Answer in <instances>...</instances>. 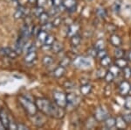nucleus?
Masks as SVG:
<instances>
[{
	"label": "nucleus",
	"mask_w": 131,
	"mask_h": 130,
	"mask_svg": "<svg viewBox=\"0 0 131 130\" xmlns=\"http://www.w3.org/2000/svg\"><path fill=\"white\" fill-rule=\"evenodd\" d=\"M124 55V51L122 49V48H117L115 50V58H121V57H123Z\"/></svg>",
	"instance_id": "obj_35"
},
{
	"label": "nucleus",
	"mask_w": 131,
	"mask_h": 130,
	"mask_svg": "<svg viewBox=\"0 0 131 130\" xmlns=\"http://www.w3.org/2000/svg\"><path fill=\"white\" fill-rule=\"evenodd\" d=\"M36 58H37V53H36V50L28 51L25 56V62L27 63H31L36 60Z\"/></svg>",
	"instance_id": "obj_11"
},
{
	"label": "nucleus",
	"mask_w": 131,
	"mask_h": 130,
	"mask_svg": "<svg viewBox=\"0 0 131 130\" xmlns=\"http://www.w3.org/2000/svg\"><path fill=\"white\" fill-rule=\"evenodd\" d=\"M53 76L54 77H56V78H60V77H62L63 76L65 75V73H66V68L65 67H63V66H58L57 68H55V70H53Z\"/></svg>",
	"instance_id": "obj_13"
},
{
	"label": "nucleus",
	"mask_w": 131,
	"mask_h": 130,
	"mask_svg": "<svg viewBox=\"0 0 131 130\" xmlns=\"http://www.w3.org/2000/svg\"><path fill=\"white\" fill-rule=\"evenodd\" d=\"M115 64L119 67L120 69L122 70L123 68H125L126 66H128V61L126 60L123 57H121V58H116V60L115 62Z\"/></svg>",
	"instance_id": "obj_19"
},
{
	"label": "nucleus",
	"mask_w": 131,
	"mask_h": 130,
	"mask_svg": "<svg viewBox=\"0 0 131 130\" xmlns=\"http://www.w3.org/2000/svg\"><path fill=\"white\" fill-rule=\"evenodd\" d=\"M70 42H71V45L73 47H78L81 44V35L77 34H74L73 35L72 37H70Z\"/></svg>",
	"instance_id": "obj_18"
},
{
	"label": "nucleus",
	"mask_w": 131,
	"mask_h": 130,
	"mask_svg": "<svg viewBox=\"0 0 131 130\" xmlns=\"http://www.w3.org/2000/svg\"><path fill=\"white\" fill-rule=\"evenodd\" d=\"M107 52L105 49H101V50H98V53H97V57H99L100 59L103 58V57L107 56Z\"/></svg>",
	"instance_id": "obj_40"
},
{
	"label": "nucleus",
	"mask_w": 131,
	"mask_h": 130,
	"mask_svg": "<svg viewBox=\"0 0 131 130\" xmlns=\"http://www.w3.org/2000/svg\"><path fill=\"white\" fill-rule=\"evenodd\" d=\"M46 3H47V0H38L37 1V5L41 6V7H44Z\"/></svg>",
	"instance_id": "obj_43"
},
{
	"label": "nucleus",
	"mask_w": 131,
	"mask_h": 130,
	"mask_svg": "<svg viewBox=\"0 0 131 130\" xmlns=\"http://www.w3.org/2000/svg\"><path fill=\"white\" fill-rule=\"evenodd\" d=\"M38 109H39L43 114L47 116L53 117L56 119H61L65 116L66 112L64 107L57 106L55 103H52L49 99L45 98H39L37 99L35 102Z\"/></svg>",
	"instance_id": "obj_1"
},
{
	"label": "nucleus",
	"mask_w": 131,
	"mask_h": 130,
	"mask_svg": "<svg viewBox=\"0 0 131 130\" xmlns=\"http://www.w3.org/2000/svg\"><path fill=\"white\" fill-rule=\"evenodd\" d=\"M105 80H106L107 83H112L113 82V80L115 79V76H114L113 73H111L110 71H107L106 74H105V76H104Z\"/></svg>",
	"instance_id": "obj_33"
},
{
	"label": "nucleus",
	"mask_w": 131,
	"mask_h": 130,
	"mask_svg": "<svg viewBox=\"0 0 131 130\" xmlns=\"http://www.w3.org/2000/svg\"><path fill=\"white\" fill-rule=\"evenodd\" d=\"M49 18H50V15L48 14V12H44L39 17V23H40L41 25H44V24H46V23L49 22Z\"/></svg>",
	"instance_id": "obj_23"
},
{
	"label": "nucleus",
	"mask_w": 131,
	"mask_h": 130,
	"mask_svg": "<svg viewBox=\"0 0 131 130\" xmlns=\"http://www.w3.org/2000/svg\"><path fill=\"white\" fill-rule=\"evenodd\" d=\"M51 49H52V51L53 53H55V54H58V53L61 52V50L63 49L62 42L55 40V41H54L53 43H52V45L51 46Z\"/></svg>",
	"instance_id": "obj_15"
},
{
	"label": "nucleus",
	"mask_w": 131,
	"mask_h": 130,
	"mask_svg": "<svg viewBox=\"0 0 131 130\" xmlns=\"http://www.w3.org/2000/svg\"><path fill=\"white\" fill-rule=\"evenodd\" d=\"M97 53H98V50H97L95 48H91V49L88 50V55L92 57H96Z\"/></svg>",
	"instance_id": "obj_42"
},
{
	"label": "nucleus",
	"mask_w": 131,
	"mask_h": 130,
	"mask_svg": "<svg viewBox=\"0 0 131 130\" xmlns=\"http://www.w3.org/2000/svg\"><path fill=\"white\" fill-rule=\"evenodd\" d=\"M73 64L74 67L79 68V69H82V68H88L90 66V62L86 58L83 56H77L74 58L73 62Z\"/></svg>",
	"instance_id": "obj_4"
},
{
	"label": "nucleus",
	"mask_w": 131,
	"mask_h": 130,
	"mask_svg": "<svg viewBox=\"0 0 131 130\" xmlns=\"http://www.w3.org/2000/svg\"><path fill=\"white\" fill-rule=\"evenodd\" d=\"M0 55L5 57H9V58L14 59L18 56V52L16 50L12 49L10 48H0Z\"/></svg>",
	"instance_id": "obj_6"
},
{
	"label": "nucleus",
	"mask_w": 131,
	"mask_h": 130,
	"mask_svg": "<svg viewBox=\"0 0 131 130\" xmlns=\"http://www.w3.org/2000/svg\"><path fill=\"white\" fill-rule=\"evenodd\" d=\"M53 100L54 103L57 106H60V107H66L68 104H67V94L61 92V91H54L53 92Z\"/></svg>",
	"instance_id": "obj_3"
},
{
	"label": "nucleus",
	"mask_w": 131,
	"mask_h": 130,
	"mask_svg": "<svg viewBox=\"0 0 131 130\" xmlns=\"http://www.w3.org/2000/svg\"><path fill=\"white\" fill-rule=\"evenodd\" d=\"M52 5L59 8L60 5H63V0H52Z\"/></svg>",
	"instance_id": "obj_41"
},
{
	"label": "nucleus",
	"mask_w": 131,
	"mask_h": 130,
	"mask_svg": "<svg viewBox=\"0 0 131 130\" xmlns=\"http://www.w3.org/2000/svg\"><path fill=\"white\" fill-rule=\"evenodd\" d=\"M110 63H111V58L107 56V55L101 59V64L102 67H109Z\"/></svg>",
	"instance_id": "obj_26"
},
{
	"label": "nucleus",
	"mask_w": 131,
	"mask_h": 130,
	"mask_svg": "<svg viewBox=\"0 0 131 130\" xmlns=\"http://www.w3.org/2000/svg\"><path fill=\"white\" fill-rule=\"evenodd\" d=\"M124 108L127 110H131V96L127 95L124 101Z\"/></svg>",
	"instance_id": "obj_32"
},
{
	"label": "nucleus",
	"mask_w": 131,
	"mask_h": 130,
	"mask_svg": "<svg viewBox=\"0 0 131 130\" xmlns=\"http://www.w3.org/2000/svg\"><path fill=\"white\" fill-rule=\"evenodd\" d=\"M25 8L24 6H18V9L15 12V13H14V17H15V19H21L23 18V17L25 16Z\"/></svg>",
	"instance_id": "obj_20"
},
{
	"label": "nucleus",
	"mask_w": 131,
	"mask_h": 130,
	"mask_svg": "<svg viewBox=\"0 0 131 130\" xmlns=\"http://www.w3.org/2000/svg\"><path fill=\"white\" fill-rule=\"evenodd\" d=\"M124 120H125L127 121V123H130L131 122V115L130 114H127V115H124L123 116Z\"/></svg>",
	"instance_id": "obj_45"
},
{
	"label": "nucleus",
	"mask_w": 131,
	"mask_h": 130,
	"mask_svg": "<svg viewBox=\"0 0 131 130\" xmlns=\"http://www.w3.org/2000/svg\"><path fill=\"white\" fill-rule=\"evenodd\" d=\"M80 90H81V93L83 96H86L88 95L89 93L92 91V85L89 84H82L81 86V88H80Z\"/></svg>",
	"instance_id": "obj_17"
},
{
	"label": "nucleus",
	"mask_w": 131,
	"mask_h": 130,
	"mask_svg": "<svg viewBox=\"0 0 131 130\" xmlns=\"http://www.w3.org/2000/svg\"><path fill=\"white\" fill-rule=\"evenodd\" d=\"M116 119L113 118V117H108L107 119L105 120V126L107 128H112V127H115Z\"/></svg>",
	"instance_id": "obj_21"
},
{
	"label": "nucleus",
	"mask_w": 131,
	"mask_h": 130,
	"mask_svg": "<svg viewBox=\"0 0 131 130\" xmlns=\"http://www.w3.org/2000/svg\"><path fill=\"white\" fill-rule=\"evenodd\" d=\"M52 27H53V25H52V23H50V22H47V23H46V24H44V25H41V29H42V30H44V31H46V32L50 31Z\"/></svg>",
	"instance_id": "obj_36"
},
{
	"label": "nucleus",
	"mask_w": 131,
	"mask_h": 130,
	"mask_svg": "<svg viewBox=\"0 0 131 130\" xmlns=\"http://www.w3.org/2000/svg\"><path fill=\"white\" fill-rule=\"evenodd\" d=\"M63 6H64L68 12H73L76 10L77 2H76V0H64V1H63Z\"/></svg>",
	"instance_id": "obj_8"
},
{
	"label": "nucleus",
	"mask_w": 131,
	"mask_h": 130,
	"mask_svg": "<svg viewBox=\"0 0 131 130\" xmlns=\"http://www.w3.org/2000/svg\"><path fill=\"white\" fill-rule=\"evenodd\" d=\"M55 41V37H54L53 35H51V34H48L47 35V37H46V41H45V45L46 46H49L51 47L52 45V43Z\"/></svg>",
	"instance_id": "obj_30"
},
{
	"label": "nucleus",
	"mask_w": 131,
	"mask_h": 130,
	"mask_svg": "<svg viewBox=\"0 0 131 130\" xmlns=\"http://www.w3.org/2000/svg\"><path fill=\"white\" fill-rule=\"evenodd\" d=\"M67 104L72 106H77L80 103V97L78 95H76L75 93H68L67 94Z\"/></svg>",
	"instance_id": "obj_9"
},
{
	"label": "nucleus",
	"mask_w": 131,
	"mask_h": 130,
	"mask_svg": "<svg viewBox=\"0 0 131 130\" xmlns=\"http://www.w3.org/2000/svg\"><path fill=\"white\" fill-rule=\"evenodd\" d=\"M128 60L131 61V51L129 53H128Z\"/></svg>",
	"instance_id": "obj_48"
},
{
	"label": "nucleus",
	"mask_w": 131,
	"mask_h": 130,
	"mask_svg": "<svg viewBox=\"0 0 131 130\" xmlns=\"http://www.w3.org/2000/svg\"><path fill=\"white\" fill-rule=\"evenodd\" d=\"M109 41H110V43L114 47H116V48L120 47L122 44V39L120 38V36L117 34H112L110 36V38H109Z\"/></svg>",
	"instance_id": "obj_16"
},
{
	"label": "nucleus",
	"mask_w": 131,
	"mask_h": 130,
	"mask_svg": "<svg viewBox=\"0 0 131 130\" xmlns=\"http://www.w3.org/2000/svg\"><path fill=\"white\" fill-rule=\"evenodd\" d=\"M122 73H123V76L126 79L130 78L131 77V68L128 67V66H126L125 68L122 69Z\"/></svg>",
	"instance_id": "obj_29"
},
{
	"label": "nucleus",
	"mask_w": 131,
	"mask_h": 130,
	"mask_svg": "<svg viewBox=\"0 0 131 130\" xmlns=\"http://www.w3.org/2000/svg\"><path fill=\"white\" fill-rule=\"evenodd\" d=\"M108 70L111 72V73H113L115 76H118L120 73H121V69H120L119 67H117L115 64H114L112 66H109V70Z\"/></svg>",
	"instance_id": "obj_27"
},
{
	"label": "nucleus",
	"mask_w": 131,
	"mask_h": 130,
	"mask_svg": "<svg viewBox=\"0 0 131 130\" xmlns=\"http://www.w3.org/2000/svg\"><path fill=\"white\" fill-rule=\"evenodd\" d=\"M52 63H53V58L51 55H45L43 57V59H42V63H43L44 66H47L48 67V66L52 65Z\"/></svg>",
	"instance_id": "obj_24"
},
{
	"label": "nucleus",
	"mask_w": 131,
	"mask_h": 130,
	"mask_svg": "<svg viewBox=\"0 0 131 130\" xmlns=\"http://www.w3.org/2000/svg\"><path fill=\"white\" fill-rule=\"evenodd\" d=\"M131 90V85L129 84V83L128 81H123L121 84L119 85V93L122 96H126L128 95V93L130 92Z\"/></svg>",
	"instance_id": "obj_7"
},
{
	"label": "nucleus",
	"mask_w": 131,
	"mask_h": 130,
	"mask_svg": "<svg viewBox=\"0 0 131 130\" xmlns=\"http://www.w3.org/2000/svg\"><path fill=\"white\" fill-rule=\"evenodd\" d=\"M0 110H1V108H0Z\"/></svg>",
	"instance_id": "obj_49"
},
{
	"label": "nucleus",
	"mask_w": 131,
	"mask_h": 130,
	"mask_svg": "<svg viewBox=\"0 0 131 130\" xmlns=\"http://www.w3.org/2000/svg\"><path fill=\"white\" fill-rule=\"evenodd\" d=\"M61 22H62V20H61V18L60 17H55V18L53 19V21L52 22V25H53V27H59L60 24H61Z\"/></svg>",
	"instance_id": "obj_37"
},
{
	"label": "nucleus",
	"mask_w": 131,
	"mask_h": 130,
	"mask_svg": "<svg viewBox=\"0 0 131 130\" xmlns=\"http://www.w3.org/2000/svg\"><path fill=\"white\" fill-rule=\"evenodd\" d=\"M37 1L38 0H28V3H30L31 5H37Z\"/></svg>",
	"instance_id": "obj_46"
},
{
	"label": "nucleus",
	"mask_w": 131,
	"mask_h": 130,
	"mask_svg": "<svg viewBox=\"0 0 131 130\" xmlns=\"http://www.w3.org/2000/svg\"><path fill=\"white\" fill-rule=\"evenodd\" d=\"M71 59L69 58V57H63L62 59H61V61H60V65L61 66H63V67H65V68H67V66H69L71 64Z\"/></svg>",
	"instance_id": "obj_31"
},
{
	"label": "nucleus",
	"mask_w": 131,
	"mask_h": 130,
	"mask_svg": "<svg viewBox=\"0 0 131 130\" xmlns=\"http://www.w3.org/2000/svg\"><path fill=\"white\" fill-rule=\"evenodd\" d=\"M0 120L3 123V125L5 126V129H8L9 123H10V119H9V116H8L7 112H5V110L4 109V108H1V110H0Z\"/></svg>",
	"instance_id": "obj_10"
},
{
	"label": "nucleus",
	"mask_w": 131,
	"mask_h": 130,
	"mask_svg": "<svg viewBox=\"0 0 131 130\" xmlns=\"http://www.w3.org/2000/svg\"><path fill=\"white\" fill-rule=\"evenodd\" d=\"M94 48H95L97 50L104 49V48H105V42H104V40H103L102 39H99L95 42V46H94Z\"/></svg>",
	"instance_id": "obj_28"
},
{
	"label": "nucleus",
	"mask_w": 131,
	"mask_h": 130,
	"mask_svg": "<svg viewBox=\"0 0 131 130\" xmlns=\"http://www.w3.org/2000/svg\"><path fill=\"white\" fill-rule=\"evenodd\" d=\"M3 129H5V127L3 125V123L1 122V120H0V130H3Z\"/></svg>",
	"instance_id": "obj_47"
},
{
	"label": "nucleus",
	"mask_w": 131,
	"mask_h": 130,
	"mask_svg": "<svg viewBox=\"0 0 131 130\" xmlns=\"http://www.w3.org/2000/svg\"><path fill=\"white\" fill-rule=\"evenodd\" d=\"M44 12H45V11H44V7H41V6L37 5V6H36V7L34 8V9L32 10V14H33V15H34L35 17L39 18V17Z\"/></svg>",
	"instance_id": "obj_25"
},
{
	"label": "nucleus",
	"mask_w": 131,
	"mask_h": 130,
	"mask_svg": "<svg viewBox=\"0 0 131 130\" xmlns=\"http://www.w3.org/2000/svg\"><path fill=\"white\" fill-rule=\"evenodd\" d=\"M8 129L17 130V129H18V124H17L15 121H12V120H10V123H9V127H8Z\"/></svg>",
	"instance_id": "obj_39"
},
{
	"label": "nucleus",
	"mask_w": 131,
	"mask_h": 130,
	"mask_svg": "<svg viewBox=\"0 0 131 130\" xmlns=\"http://www.w3.org/2000/svg\"><path fill=\"white\" fill-rule=\"evenodd\" d=\"M79 29H80V25L78 24H75L74 23V24L69 25L68 29H67V35H68L69 37H72L73 35L77 34Z\"/></svg>",
	"instance_id": "obj_12"
},
{
	"label": "nucleus",
	"mask_w": 131,
	"mask_h": 130,
	"mask_svg": "<svg viewBox=\"0 0 131 130\" xmlns=\"http://www.w3.org/2000/svg\"><path fill=\"white\" fill-rule=\"evenodd\" d=\"M57 13H58V7H55V6H52V7L49 10V12H48V14L52 17L56 16Z\"/></svg>",
	"instance_id": "obj_38"
},
{
	"label": "nucleus",
	"mask_w": 131,
	"mask_h": 130,
	"mask_svg": "<svg viewBox=\"0 0 131 130\" xmlns=\"http://www.w3.org/2000/svg\"><path fill=\"white\" fill-rule=\"evenodd\" d=\"M47 35H48L47 32L44 31V30H42V29H41V30L39 31V33H38V35H37L38 40H39V42H41V43H45Z\"/></svg>",
	"instance_id": "obj_22"
},
{
	"label": "nucleus",
	"mask_w": 131,
	"mask_h": 130,
	"mask_svg": "<svg viewBox=\"0 0 131 130\" xmlns=\"http://www.w3.org/2000/svg\"><path fill=\"white\" fill-rule=\"evenodd\" d=\"M18 129H20V130H26V129H28V127H27L25 125L22 124V123H19V124H18Z\"/></svg>",
	"instance_id": "obj_44"
},
{
	"label": "nucleus",
	"mask_w": 131,
	"mask_h": 130,
	"mask_svg": "<svg viewBox=\"0 0 131 130\" xmlns=\"http://www.w3.org/2000/svg\"><path fill=\"white\" fill-rule=\"evenodd\" d=\"M108 118V112L103 107H98L94 112V119L96 121H105L106 119Z\"/></svg>",
	"instance_id": "obj_5"
},
{
	"label": "nucleus",
	"mask_w": 131,
	"mask_h": 130,
	"mask_svg": "<svg viewBox=\"0 0 131 130\" xmlns=\"http://www.w3.org/2000/svg\"><path fill=\"white\" fill-rule=\"evenodd\" d=\"M127 121L124 120L123 116H119L116 118V123H115V127L118 129H124L127 127Z\"/></svg>",
	"instance_id": "obj_14"
},
{
	"label": "nucleus",
	"mask_w": 131,
	"mask_h": 130,
	"mask_svg": "<svg viewBox=\"0 0 131 130\" xmlns=\"http://www.w3.org/2000/svg\"><path fill=\"white\" fill-rule=\"evenodd\" d=\"M18 100H19V103L21 104V106L24 107L25 112L30 115V116H35L37 114L39 109H38L35 103L31 102L30 99H28L26 97H24V96H20L18 98Z\"/></svg>",
	"instance_id": "obj_2"
},
{
	"label": "nucleus",
	"mask_w": 131,
	"mask_h": 130,
	"mask_svg": "<svg viewBox=\"0 0 131 130\" xmlns=\"http://www.w3.org/2000/svg\"><path fill=\"white\" fill-rule=\"evenodd\" d=\"M96 13L98 17H100L101 19H105L107 16L106 14V11L104 9H102V8H98V9L96 10Z\"/></svg>",
	"instance_id": "obj_34"
}]
</instances>
